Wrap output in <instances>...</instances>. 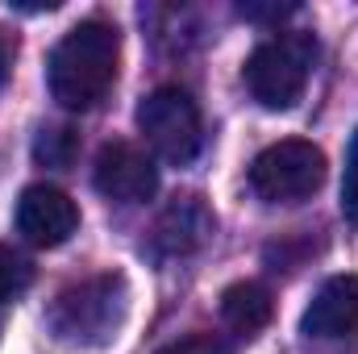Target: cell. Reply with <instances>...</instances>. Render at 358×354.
Returning <instances> with one entry per match:
<instances>
[{
	"mask_svg": "<svg viewBox=\"0 0 358 354\" xmlns=\"http://www.w3.org/2000/svg\"><path fill=\"white\" fill-rule=\"evenodd\" d=\"M29 283H34V263L21 250H13V246L0 242V304L17 300Z\"/></svg>",
	"mask_w": 358,
	"mask_h": 354,
	"instance_id": "7c38bea8",
	"label": "cell"
},
{
	"mask_svg": "<svg viewBox=\"0 0 358 354\" xmlns=\"http://www.w3.org/2000/svg\"><path fill=\"white\" fill-rule=\"evenodd\" d=\"M159 354H234V351H229V342L217 338V334H187V338L167 342Z\"/></svg>",
	"mask_w": 358,
	"mask_h": 354,
	"instance_id": "5bb4252c",
	"label": "cell"
},
{
	"mask_svg": "<svg viewBox=\"0 0 358 354\" xmlns=\"http://www.w3.org/2000/svg\"><path fill=\"white\" fill-rule=\"evenodd\" d=\"M287 13H296V4H238V17H246V21H283Z\"/></svg>",
	"mask_w": 358,
	"mask_h": 354,
	"instance_id": "9a60e30c",
	"label": "cell"
},
{
	"mask_svg": "<svg viewBox=\"0 0 358 354\" xmlns=\"http://www.w3.org/2000/svg\"><path fill=\"white\" fill-rule=\"evenodd\" d=\"M342 213L346 221H358V129L346 146V171H342Z\"/></svg>",
	"mask_w": 358,
	"mask_h": 354,
	"instance_id": "4fadbf2b",
	"label": "cell"
},
{
	"mask_svg": "<svg viewBox=\"0 0 358 354\" xmlns=\"http://www.w3.org/2000/svg\"><path fill=\"white\" fill-rule=\"evenodd\" d=\"M300 330L308 338H355L358 334V279L355 275H334L317 288L308 300Z\"/></svg>",
	"mask_w": 358,
	"mask_h": 354,
	"instance_id": "9c48e42d",
	"label": "cell"
},
{
	"mask_svg": "<svg viewBox=\"0 0 358 354\" xmlns=\"http://www.w3.org/2000/svg\"><path fill=\"white\" fill-rule=\"evenodd\" d=\"M138 129L150 142V150L171 167H187L200 155V142H204L200 104L192 100L187 88H176V84L155 88L138 104Z\"/></svg>",
	"mask_w": 358,
	"mask_h": 354,
	"instance_id": "277c9868",
	"label": "cell"
},
{
	"mask_svg": "<svg viewBox=\"0 0 358 354\" xmlns=\"http://www.w3.org/2000/svg\"><path fill=\"white\" fill-rule=\"evenodd\" d=\"M92 183L113 204H142L159 192V167L134 142H104L92 167Z\"/></svg>",
	"mask_w": 358,
	"mask_h": 354,
	"instance_id": "8992f818",
	"label": "cell"
},
{
	"mask_svg": "<svg viewBox=\"0 0 358 354\" xmlns=\"http://www.w3.org/2000/svg\"><path fill=\"white\" fill-rule=\"evenodd\" d=\"M117 67H121V34L117 25L92 17L59 38V46L46 59V84L63 108L88 113L117 84Z\"/></svg>",
	"mask_w": 358,
	"mask_h": 354,
	"instance_id": "6da1fadb",
	"label": "cell"
},
{
	"mask_svg": "<svg viewBox=\"0 0 358 354\" xmlns=\"http://www.w3.org/2000/svg\"><path fill=\"white\" fill-rule=\"evenodd\" d=\"M76 150H80V138H76L71 125H50V129H42L38 142H34V159L46 163V167H67V163L76 159Z\"/></svg>",
	"mask_w": 358,
	"mask_h": 354,
	"instance_id": "8fae6325",
	"label": "cell"
},
{
	"mask_svg": "<svg viewBox=\"0 0 358 354\" xmlns=\"http://www.w3.org/2000/svg\"><path fill=\"white\" fill-rule=\"evenodd\" d=\"M217 234V213L204 204V196H176L159 221H155V250L179 259V255H196L200 246H208Z\"/></svg>",
	"mask_w": 358,
	"mask_h": 354,
	"instance_id": "ba28073f",
	"label": "cell"
},
{
	"mask_svg": "<svg viewBox=\"0 0 358 354\" xmlns=\"http://www.w3.org/2000/svg\"><path fill=\"white\" fill-rule=\"evenodd\" d=\"M313 63H317V38L304 29H287L250 50L242 80L263 108L287 113L304 100V88L313 80Z\"/></svg>",
	"mask_w": 358,
	"mask_h": 354,
	"instance_id": "3957f363",
	"label": "cell"
},
{
	"mask_svg": "<svg viewBox=\"0 0 358 354\" xmlns=\"http://www.w3.org/2000/svg\"><path fill=\"white\" fill-rule=\"evenodd\" d=\"M325 183V155L304 138H283L250 163V187L267 204H300Z\"/></svg>",
	"mask_w": 358,
	"mask_h": 354,
	"instance_id": "5b68a950",
	"label": "cell"
},
{
	"mask_svg": "<svg viewBox=\"0 0 358 354\" xmlns=\"http://www.w3.org/2000/svg\"><path fill=\"white\" fill-rule=\"evenodd\" d=\"M125 309H129L125 275L104 271L59 292L50 309V330L59 342H71V346H108L125 321Z\"/></svg>",
	"mask_w": 358,
	"mask_h": 354,
	"instance_id": "7a4b0ae2",
	"label": "cell"
},
{
	"mask_svg": "<svg viewBox=\"0 0 358 354\" xmlns=\"http://www.w3.org/2000/svg\"><path fill=\"white\" fill-rule=\"evenodd\" d=\"M8 71H13V42H8V38H0V88H4Z\"/></svg>",
	"mask_w": 358,
	"mask_h": 354,
	"instance_id": "2e32d148",
	"label": "cell"
},
{
	"mask_svg": "<svg viewBox=\"0 0 358 354\" xmlns=\"http://www.w3.org/2000/svg\"><path fill=\"white\" fill-rule=\"evenodd\" d=\"M221 317H225V325H229L234 334L255 338V334H263V330L271 325L275 300H271V292L263 288V283L238 279V283H229V288L221 292Z\"/></svg>",
	"mask_w": 358,
	"mask_h": 354,
	"instance_id": "30bf717a",
	"label": "cell"
},
{
	"mask_svg": "<svg viewBox=\"0 0 358 354\" xmlns=\"http://www.w3.org/2000/svg\"><path fill=\"white\" fill-rule=\"evenodd\" d=\"M17 229L34 246H63L80 229V208L63 187L29 183L17 200Z\"/></svg>",
	"mask_w": 358,
	"mask_h": 354,
	"instance_id": "52a82bcc",
	"label": "cell"
}]
</instances>
